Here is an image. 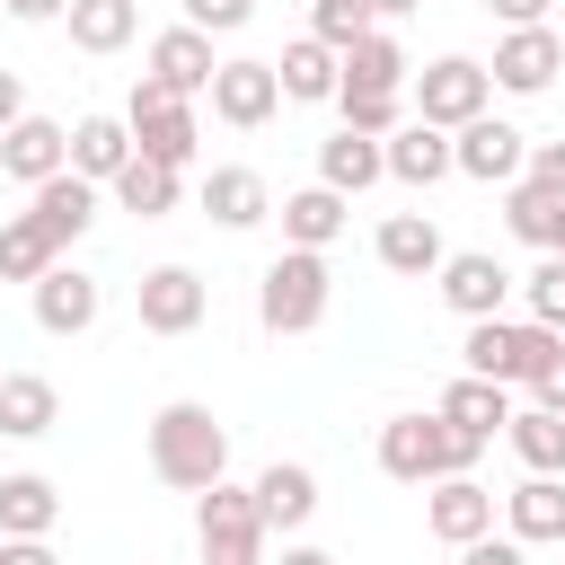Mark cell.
Listing matches in <instances>:
<instances>
[{"label": "cell", "instance_id": "cell-27", "mask_svg": "<svg viewBox=\"0 0 565 565\" xmlns=\"http://www.w3.org/2000/svg\"><path fill=\"white\" fill-rule=\"evenodd\" d=\"M371 247H380V265H388V274H406V282H424V274L441 265V221H433V212H388Z\"/></svg>", "mask_w": 565, "mask_h": 565}, {"label": "cell", "instance_id": "cell-43", "mask_svg": "<svg viewBox=\"0 0 565 565\" xmlns=\"http://www.w3.org/2000/svg\"><path fill=\"white\" fill-rule=\"evenodd\" d=\"M486 9H494V18H503V26H530V18H547V9H556V0H486Z\"/></svg>", "mask_w": 565, "mask_h": 565}, {"label": "cell", "instance_id": "cell-24", "mask_svg": "<svg viewBox=\"0 0 565 565\" xmlns=\"http://www.w3.org/2000/svg\"><path fill=\"white\" fill-rule=\"evenodd\" d=\"M177 177H185V168H168V159L132 150V159H124V168L106 177V194H115V203H124L132 221H168V212H177V194H185Z\"/></svg>", "mask_w": 565, "mask_h": 565}, {"label": "cell", "instance_id": "cell-37", "mask_svg": "<svg viewBox=\"0 0 565 565\" xmlns=\"http://www.w3.org/2000/svg\"><path fill=\"white\" fill-rule=\"evenodd\" d=\"M512 291H521V309H530V318L565 327V247H539V265H530Z\"/></svg>", "mask_w": 565, "mask_h": 565}, {"label": "cell", "instance_id": "cell-35", "mask_svg": "<svg viewBox=\"0 0 565 565\" xmlns=\"http://www.w3.org/2000/svg\"><path fill=\"white\" fill-rule=\"evenodd\" d=\"M53 256H71V247H62L35 212H9V221H0V282H35Z\"/></svg>", "mask_w": 565, "mask_h": 565}, {"label": "cell", "instance_id": "cell-20", "mask_svg": "<svg viewBox=\"0 0 565 565\" xmlns=\"http://www.w3.org/2000/svg\"><path fill=\"white\" fill-rule=\"evenodd\" d=\"M380 159H388V177H397V185H415V194H424V185H441V177H450V132H441V124H424V115H406L397 132H380Z\"/></svg>", "mask_w": 565, "mask_h": 565}, {"label": "cell", "instance_id": "cell-30", "mask_svg": "<svg viewBox=\"0 0 565 565\" xmlns=\"http://www.w3.org/2000/svg\"><path fill=\"white\" fill-rule=\"evenodd\" d=\"M503 230H512L521 247H565V194L512 177V185H503Z\"/></svg>", "mask_w": 565, "mask_h": 565}, {"label": "cell", "instance_id": "cell-41", "mask_svg": "<svg viewBox=\"0 0 565 565\" xmlns=\"http://www.w3.org/2000/svg\"><path fill=\"white\" fill-rule=\"evenodd\" d=\"M0 9H9V18H18V26H53V18H62V9H71V0H0Z\"/></svg>", "mask_w": 565, "mask_h": 565}, {"label": "cell", "instance_id": "cell-45", "mask_svg": "<svg viewBox=\"0 0 565 565\" xmlns=\"http://www.w3.org/2000/svg\"><path fill=\"white\" fill-rule=\"evenodd\" d=\"M406 9H424V0H371V18H406Z\"/></svg>", "mask_w": 565, "mask_h": 565}, {"label": "cell", "instance_id": "cell-21", "mask_svg": "<svg viewBox=\"0 0 565 565\" xmlns=\"http://www.w3.org/2000/svg\"><path fill=\"white\" fill-rule=\"evenodd\" d=\"M62 521V486L44 468H9L0 477V539H53Z\"/></svg>", "mask_w": 565, "mask_h": 565}, {"label": "cell", "instance_id": "cell-25", "mask_svg": "<svg viewBox=\"0 0 565 565\" xmlns=\"http://www.w3.org/2000/svg\"><path fill=\"white\" fill-rule=\"evenodd\" d=\"M203 221L256 230V221H274V185H265L256 168H203Z\"/></svg>", "mask_w": 565, "mask_h": 565}, {"label": "cell", "instance_id": "cell-12", "mask_svg": "<svg viewBox=\"0 0 565 565\" xmlns=\"http://www.w3.org/2000/svg\"><path fill=\"white\" fill-rule=\"evenodd\" d=\"M203 97H212V115H221L230 132H265V124L282 115V79H274V62H256V53H238V62H221Z\"/></svg>", "mask_w": 565, "mask_h": 565}, {"label": "cell", "instance_id": "cell-29", "mask_svg": "<svg viewBox=\"0 0 565 565\" xmlns=\"http://www.w3.org/2000/svg\"><path fill=\"white\" fill-rule=\"evenodd\" d=\"M274 79H282V106H327V97H335V44L291 35L282 62H274Z\"/></svg>", "mask_w": 565, "mask_h": 565}, {"label": "cell", "instance_id": "cell-15", "mask_svg": "<svg viewBox=\"0 0 565 565\" xmlns=\"http://www.w3.org/2000/svg\"><path fill=\"white\" fill-rule=\"evenodd\" d=\"M256 512H265L274 539H300L318 521V468L309 459H265L256 468Z\"/></svg>", "mask_w": 565, "mask_h": 565}, {"label": "cell", "instance_id": "cell-5", "mask_svg": "<svg viewBox=\"0 0 565 565\" xmlns=\"http://www.w3.org/2000/svg\"><path fill=\"white\" fill-rule=\"evenodd\" d=\"M194 547H203L212 565H256V556L274 547V530H265V512H256V486L212 477V486L194 494Z\"/></svg>", "mask_w": 565, "mask_h": 565}, {"label": "cell", "instance_id": "cell-11", "mask_svg": "<svg viewBox=\"0 0 565 565\" xmlns=\"http://www.w3.org/2000/svg\"><path fill=\"white\" fill-rule=\"evenodd\" d=\"M132 309H141V335H194L203 309H212V282L194 265H150L132 282Z\"/></svg>", "mask_w": 565, "mask_h": 565}, {"label": "cell", "instance_id": "cell-42", "mask_svg": "<svg viewBox=\"0 0 565 565\" xmlns=\"http://www.w3.org/2000/svg\"><path fill=\"white\" fill-rule=\"evenodd\" d=\"M530 388H539V406H556V415H565V353H556V362H547Z\"/></svg>", "mask_w": 565, "mask_h": 565}, {"label": "cell", "instance_id": "cell-18", "mask_svg": "<svg viewBox=\"0 0 565 565\" xmlns=\"http://www.w3.org/2000/svg\"><path fill=\"white\" fill-rule=\"evenodd\" d=\"M97 203H106V185L97 177H79V168H53L44 185H26V212L71 247V238H88V221H97Z\"/></svg>", "mask_w": 565, "mask_h": 565}, {"label": "cell", "instance_id": "cell-14", "mask_svg": "<svg viewBox=\"0 0 565 565\" xmlns=\"http://www.w3.org/2000/svg\"><path fill=\"white\" fill-rule=\"evenodd\" d=\"M424 530H433L441 547H468V539H486V530H494V486H477V468H450V477H433V486H424Z\"/></svg>", "mask_w": 565, "mask_h": 565}, {"label": "cell", "instance_id": "cell-7", "mask_svg": "<svg viewBox=\"0 0 565 565\" xmlns=\"http://www.w3.org/2000/svg\"><path fill=\"white\" fill-rule=\"evenodd\" d=\"M406 79H415V115H424V124H441V132L494 106V71H486L477 53H441V62L406 71Z\"/></svg>", "mask_w": 565, "mask_h": 565}, {"label": "cell", "instance_id": "cell-6", "mask_svg": "<svg viewBox=\"0 0 565 565\" xmlns=\"http://www.w3.org/2000/svg\"><path fill=\"white\" fill-rule=\"evenodd\" d=\"M124 124H132V150H150V159H168V168H194V150H203L194 97H177V88H159V79H132Z\"/></svg>", "mask_w": 565, "mask_h": 565}, {"label": "cell", "instance_id": "cell-17", "mask_svg": "<svg viewBox=\"0 0 565 565\" xmlns=\"http://www.w3.org/2000/svg\"><path fill=\"white\" fill-rule=\"evenodd\" d=\"M212 71H221V53H212V35H203L194 18H177V26H159V35H150V79H159V88L203 97V88H212Z\"/></svg>", "mask_w": 565, "mask_h": 565}, {"label": "cell", "instance_id": "cell-3", "mask_svg": "<svg viewBox=\"0 0 565 565\" xmlns=\"http://www.w3.org/2000/svg\"><path fill=\"white\" fill-rule=\"evenodd\" d=\"M468 335H459V362L468 371H486V380H503V388H530L556 353H565V327H547V318H459Z\"/></svg>", "mask_w": 565, "mask_h": 565}, {"label": "cell", "instance_id": "cell-19", "mask_svg": "<svg viewBox=\"0 0 565 565\" xmlns=\"http://www.w3.org/2000/svg\"><path fill=\"white\" fill-rule=\"evenodd\" d=\"M503 530H512L521 547H565V477L530 468V477L503 494Z\"/></svg>", "mask_w": 565, "mask_h": 565}, {"label": "cell", "instance_id": "cell-40", "mask_svg": "<svg viewBox=\"0 0 565 565\" xmlns=\"http://www.w3.org/2000/svg\"><path fill=\"white\" fill-rule=\"evenodd\" d=\"M521 177H530V185H547V194H565V141H530Z\"/></svg>", "mask_w": 565, "mask_h": 565}, {"label": "cell", "instance_id": "cell-33", "mask_svg": "<svg viewBox=\"0 0 565 565\" xmlns=\"http://www.w3.org/2000/svg\"><path fill=\"white\" fill-rule=\"evenodd\" d=\"M503 441H512L521 468L565 477V415H556V406H512V415H503Z\"/></svg>", "mask_w": 565, "mask_h": 565}, {"label": "cell", "instance_id": "cell-10", "mask_svg": "<svg viewBox=\"0 0 565 565\" xmlns=\"http://www.w3.org/2000/svg\"><path fill=\"white\" fill-rule=\"evenodd\" d=\"M512 265L503 256H486V247H441V265H433V291H441V309L450 318H494L503 300H512Z\"/></svg>", "mask_w": 565, "mask_h": 565}, {"label": "cell", "instance_id": "cell-31", "mask_svg": "<svg viewBox=\"0 0 565 565\" xmlns=\"http://www.w3.org/2000/svg\"><path fill=\"white\" fill-rule=\"evenodd\" d=\"M441 415H450L459 433L494 441V433H503V415H512V388H503V380H486V371H459V380L441 388Z\"/></svg>", "mask_w": 565, "mask_h": 565}, {"label": "cell", "instance_id": "cell-34", "mask_svg": "<svg viewBox=\"0 0 565 565\" xmlns=\"http://www.w3.org/2000/svg\"><path fill=\"white\" fill-rule=\"evenodd\" d=\"M124 159H132V124H124V115H79V124H71V168H79V177L106 185Z\"/></svg>", "mask_w": 565, "mask_h": 565}, {"label": "cell", "instance_id": "cell-32", "mask_svg": "<svg viewBox=\"0 0 565 565\" xmlns=\"http://www.w3.org/2000/svg\"><path fill=\"white\" fill-rule=\"evenodd\" d=\"M62 26H71L79 53H124V44L141 35V0H71Z\"/></svg>", "mask_w": 565, "mask_h": 565}, {"label": "cell", "instance_id": "cell-4", "mask_svg": "<svg viewBox=\"0 0 565 565\" xmlns=\"http://www.w3.org/2000/svg\"><path fill=\"white\" fill-rule=\"evenodd\" d=\"M327 291H335L327 247H282V256L256 274V327H265V335H309V327L327 318Z\"/></svg>", "mask_w": 565, "mask_h": 565}, {"label": "cell", "instance_id": "cell-8", "mask_svg": "<svg viewBox=\"0 0 565 565\" xmlns=\"http://www.w3.org/2000/svg\"><path fill=\"white\" fill-rule=\"evenodd\" d=\"M486 71H494V88H503V97H547V88H556V71H565V35H556L547 18H530V26H503Z\"/></svg>", "mask_w": 565, "mask_h": 565}, {"label": "cell", "instance_id": "cell-44", "mask_svg": "<svg viewBox=\"0 0 565 565\" xmlns=\"http://www.w3.org/2000/svg\"><path fill=\"white\" fill-rule=\"evenodd\" d=\"M9 115H26V79H18V71H0V124H9Z\"/></svg>", "mask_w": 565, "mask_h": 565}, {"label": "cell", "instance_id": "cell-13", "mask_svg": "<svg viewBox=\"0 0 565 565\" xmlns=\"http://www.w3.org/2000/svg\"><path fill=\"white\" fill-rule=\"evenodd\" d=\"M26 300H35V327H44V335H88V327H97V309H106L97 274H79L71 256H53V265L26 282Z\"/></svg>", "mask_w": 565, "mask_h": 565}, {"label": "cell", "instance_id": "cell-1", "mask_svg": "<svg viewBox=\"0 0 565 565\" xmlns=\"http://www.w3.org/2000/svg\"><path fill=\"white\" fill-rule=\"evenodd\" d=\"M150 477L177 494H203L212 477H230V424L203 397H168L150 415Z\"/></svg>", "mask_w": 565, "mask_h": 565}, {"label": "cell", "instance_id": "cell-38", "mask_svg": "<svg viewBox=\"0 0 565 565\" xmlns=\"http://www.w3.org/2000/svg\"><path fill=\"white\" fill-rule=\"evenodd\" d=\"M362 26H380V18H371V0H318V9H309V35H318V44H335V53H344Z\"/></svg>", "mask_w": 565, "mask_h": 565}, {"label": "cell", "instance_id": "cell-28", "mask_svg": "<svg viewBox=\"0 0 565 565\" xmlns=\"http://www.w3.org/2000/svg\"><path fill=\"white\" fill-rule=\"evenodd\" d=\"M406 71H415V62H406V44H397L388 26H362V35L335 53V79H344V88H406Z\"/></svg>", "mask_w": 565, "mask_h": 565}, {"label": "cell", "instance_id": "cell-16", "mask_svg": "<svg viewBox=\"0 0 565 565\" xmlns=\"http://www.w3.org/2000/svg\"><path fill=\"white\" fill-rule=\"evenodd\" d=\"M53 168H71V124H53V115H9V124H0V177L44 185Z\"/></svg>", "mask_w": 565, "mask_h": 565}, {"label": "cell", "instance_id": "cell-23", "mask_svg": "<svg viewBox=\"0 0 565 565\" xmlns=\"http://www.w3.org/2000/svg\"><path fill=\"white\" fill-rule=\"evenodd\" d=\"M388 177V159H380V132H353V124H335L327 141H318V185H335V194H371Z\"/></svg>", "mask_w": 565, "mask_h": 565}, {"label": "cell", "instance_id": "cell-36", "mask_svg": "<svg viewBox=\"0 0 565 565\" xmlns=\"http://www.w3.org/2000/svg\"><path fill=\"white\" fill-rule=\"evenodd\" d=\"M327 106H335L353 132H397V124H406V97H397V88H344V79H335Z\"/></svg>", "mask_w": 565, "mask_h": 565}, {"label": "cell", "instance_id": "cell-26", "mask_svg": "<svg viewBox=\"0 0 565 565\" xmlns=\"http://www.w3.org/2000/svg\"><path fill=\"white\" fill-rule=\"evenodd\" d=\"M282 247H335L344 238V221H353V194H335V185H300V194H282Z\"/></svg>", "mask_w": 565, "mask_h": 565}, {"label": "cell", "instance_id": "cell-2", "mask_svg": "<svg viewBox=\"0 0 565 565\" xmlns=\"http://www.w3.org/2000/svg\"><path fill=\"white\" fill-rule=\"evenodd\" d=\"M371 459H380V477H397V486H433V477H450V468H477L486 441L459 433V424L433 406V415H388L380 441H371Z\"/></svg>", "mask_w": 565, "mask_h": 565}, {"label": "cell", "instance_id": "cell-39", "mask_svg": "<svg viewBox=\"0 0 565 565\" xmlns=\"http://www.w3.org/2000/svg\"><path fill=\"white\" fill-rule=\"evenodd\" d=\"M177 9H185L203 35H238V26L256 18V0H177Z\"/></svg>", "mask_w": 565, "mask_h": 565}, {"label": "cell", "instance_id": "cell-22", "mask_svg": "<svg viewBox=\"0 0 565 565\" xmlns=\"http://www.w3.org/2000/svg\"><path fill=\"white\" fill-rule=\"evenodd\" d=\"M62 424V388L44 371H0V441H44Z\"/></svg>", "mask_w": 565, "mask_h": 565}, {"label": "cell", "instance_id": "cell-9", "mask_svg": "<svg viewBox=\"0 0 565 565\" xmlns=\"http://www.w3.org/2000/svg\"><path fill=\"white\" fill-rule=\"evenodd\" d=\"M521 159H530V132H521V124H503L494 106H486V115H468V124H450V177L512 185V177H521Z\"/></svg>", "mask_w": 565, "mask_h": 565}]
</instances>
